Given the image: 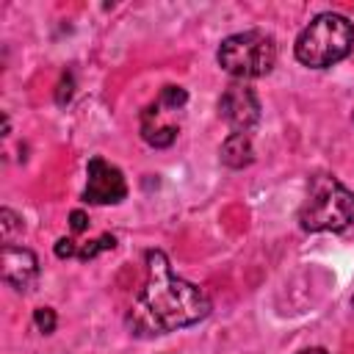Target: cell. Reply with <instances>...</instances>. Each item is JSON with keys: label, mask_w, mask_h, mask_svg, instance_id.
I'll use <instances>...</instances> for the list:
<instances>
[{"label": "cell", "mask_w": 354, "mask_h": 354, "mask_svg": "<svg viewBox=\"0 0 354 354\" xmlns=\"http://www.w3.org/2000/svg\"><path fill=\"white\" fill-rule=\"evenodd\" d=\"M80 249L75 246V241H69V238H58L55 241V254L58 257H75Z\"/></svg>", "instance_id": "obj_15"}, {"label": "cell", "mask_w": 354, "mask_h": 354, "mask_svg": "<svg viewBox=\"0 0 354 354\" xmlns=\"http://www.w3.org/2000/svg\"><path fill=\"white\" fill-rule=\"evenodd\" d=\"M141 138L149 147H169L177 138V127L169 122H160V108L158 102H152L149 108H144L141 113Z\"/></svg>", "instance_id": "obj_8"}, {"label": "cell", "mask_w": 354, "mask_h": 354, "mask_svg": "<svg viewBox=\"0 0 354 354\" xmlns=\"http://www.w3.org/2000/svg\"><path fill=\"white\" fill-rule=\"evenodd\" d=\"M88 183L83 191V202L88 205H116L127 196V183L122 177V171L116 166H111L108 160H102L100 155H94L88 160Z\"/></svg>", "instance_id": "obj_6"}, {"label": "cell", "mask_w": 354, "mask_h": 354, "mask_svg": "<svg viewBox=\"0 0 354 354\" xmlns=\"http://www.w3.org/2000/svg\"><path fill=\"white\" fill-rule=\"evenodd\" d=\"M216 58H218V66L238 80L263 77L277 64V41L263 30L232 33L221 41Z\"/></svg>", "instance_id": "obj_4"}, {"label": "cell", "mask_w": 354, "mask_h": 354, "mask_svg": "<svg viewBox=\"0 0 354 354\" xmlns=\"http://www.w3.org/2000/svg\"><path fill=\"white\" fill-rule=\"evenodd\" d=\"M299 354H326L324 348H304V351H299Z\"/></svg>", "instance_id": "obj_17"}, {"label": "cell", "mask_w": 354, "mask_h": 354, "mask_svg": "<svg viewBox=\"0 0 354 354\" xmlns=\"http://www.w3.org/2000/svg\"><path fill=\"white\" fill-rule=\"evenodd\" d=\"M254 160L252 136L249 133H230L221 144V163L230 169H243Z\"/></svg>", "instance_id": "obj_9"}, {"label": "cell", "mask_w": 354, "mask_h": 354, "mask_svg": "<svg viewBox=\"0 0 354 354\" xmlns=\"http://www.w3.org/2000/svg\"><path fill=\"white\" fill-rule=\"evenodd\" d=\"M158 102H160L163 108H169V111H180V108L188 102V94H185V88H180V86H163Z\"/></svg>", "instance_id": "obj_10"}, {"label": "cell", "mask_w": 354, "mask_h": 354, "mask_svg": "<svg viewBox=\"0 0 354 354\" xmlns=\"http://www.w3.org/2000/svg\"><path fill=\"white\" fill-rule=\"evenodd\" d=\"M354 218V194L332 174H315L307 199L299 207V224L307 232H340Z\"/></svg>", "instance_id": "obj_2"}, {"label": "cell", "mask_w": 354, "mask_h": 354, "mask_svg": "<svg viewBox=\"0 0 354 354\" xmlns=\"http://www.w3.org/2000/svg\"><path fill=\"white\" fill-rule=\"evenodd\" d=\"M354 50V25L340 14H318L296 39V58L310 69H326Z\"/></svg>", "instance_id": "obj_3"}, {"label": "cell", "mask_w": 354, "mask_h": 354, "mask_svg": "<svg viewBox=\"0 0 354 354\" xmlns=\"http://www.w3.org/2000/svg\"><path fill=\"white\" fill-rule=\"evenodd\" d=\"M72 75H64L61 77V83H58V94H55V100H58V105H64V102H69V97H72Z\"/></svg>", "instance_id": "obj_14"}, {"label": "cell", "mask_w": 354, "mask_h": 354, "mask_svg": "<svg viewBox=\"0 0 354 354\" xmlns=\"http://www.w3.org/2000/svg\"><path fill=\"white\" fill-rule=\"evenodd\" d=\"M17 230H22L19 216H17L14 210L3 207V210H0V232H3V246H6V243H11V238H14V232H17Z\"/></svg>", "instance_id": "obj_11"}, {"label": "cell", "mask_w": 354, "mask_h": 354, "mask_svg": "<svg viewBox=\"0 0 354 354\" xmlns=\"http://www.w3.org/2000/svg\"><path fill=\"white\" fill-rule=\"evenodd\" d=\"M33 324H36L39 332L50 335V332L55 329V310H53V307H39V310L33 313Z\"/></svg>", "instance_id": "obj_13"}, {"label": "cell", "mask_w": 354, "mask_h": 354, "mask_svg": "<svg viewBox=\"0 0 354 354\" xmlns=\"http://www.w3.org/2000/svg\"><path fill=\"white\" fill-rule=\"evenodd\" d=\"M218 113L232 127V133H252L260 122V100L252 86H246V80H235L224 88L218 100Z\"/></svg>", "instance_id": "obj_5"}, {"label": "cell", "mask_w": 354, "mask_h": 354, "mask_svg": "<svg viewBox=\"0 0 354 354\" xmlns=\"http://www.w3.org/2000/svg\"><path fill=\"white\" fill-rule=\"evenodd\" d=\"M0 263H3V279H6L11 288H17V290H30V285L36 282V274H39V263H36V254H33L30 249L6 243Z\"/></svg>", "instance_id": "obj_7"}, {"label": "cell", "mask_w": 354, "mask_h": 354, "mask_svg": "<svg viewBox=\"0 0 354 354\" xmlns=\"http://www.w3.org/2000/svg\"><path fill=\"white\" fill-rule=\"evenodd\" d=\"M113 246H116V238H113V235H102V238L88 241L86 246H80L77 257H80V260H88V257H94V254H100V252H105V249H113Z\"/></svg>", "instance_id": "obj_12"}, {"label": "cell", "mask_w": 354, "mask_h": 354, "mask_svg": "<svg viewBox=\"0 0 354 354\" xmlns=\"http://www.w3.org/2000/svg\"><path fill=\"white\" fill-rule=\"evenodd\" d=\"M69 224H72L75 232H83V230L88 227V216H86L83 210H72V213H69Z\"/></svg>", "instance_id": "obj_16"}, {"label": "cell", "mask_w": 354, "mask_h": 354, "mask_svg": "<svg viewBox=\"0 0 354 354\" xmlns=\"http://www.w3.org/2000/svg\"><path fill=\"white\" fill-rule=\"evenodd\" d=\"M147 282L133 301L130 329L141 337L166 335L202 321L210 313V299L202 288L180 279L169 268V257L160 249L147 252Z\"/></svg>", "instance_id": "obj_1"}]
</instances>
